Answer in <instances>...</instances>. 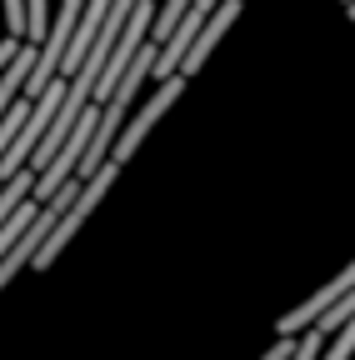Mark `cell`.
Returning a JSON list of instances; mask_svg holds the SVG:
<instances>
[{
    "instance_id": "3957f363",
    "label": "cell",
    "mask_w": 355,
    "mask_h": 360,
    "mask_svg": "<svg viewBox=\"0 0 355 360\" xmlns=\"http://www.w3.org/2000/svg\"><path fill=\"white\" fill-rule=\"evenodd\" d=\"M350 290H355V260L340 270V276H335L330 285H321L310 300H300L295 310H285L280 321H276V335H300V330H316V321H321V315H325L340 295H350Z\"/></svg>"
},
{
    "instance_id": "277c9868",
    "label": "cell",
    "mask_w": 355,
    "mask_h": 360,
    "mask_svg": "<svg viewBox=\"0 0 355 360\" xmlns=\"http://www.w3.org/2000/svg\"><path fill=\"white\" fill-rule=\"evenodd\" d=\"M35 65H40V45H35V40H20V51L6 60V80H0V105H11L15 96H25V85H30Z\"/></svg>"
},
{
    "instance_id": "6da1fadb",
    "label": "cell",
    "mask_w": 355,
    "mask_h": 360,
    "mask_svg": "<svg viewBox=\"0 0 355 360\" xmlns=\"http://www.w3.org/2000/svg\"><path fill=\"white\" fill-rule=\"evenodd\" d=\"M65 96H70V75H56V80L35 96V110H30L25 130L6 146V155H0V175H15V170H25V165H30V155L40 150V141L51 135V125H56V115H60Z\"/></svg>"
},
{
    "instance_id": "9c48e42d",
    "label": "cell",
    "mask_w": 355,
    "mask_h": 360,
    "mask_svg": "<svg viewBox=\"0 0 355 360\" xmlns=\"http://www.w3.org/2000/svg\"><path fill=\"white\" fill-rule=\"evenodd\" d=\"M51 20H56V15H51V0H30V35H25V40L40 45V40L51 35Z\"/></svg>"
},
{
    "instance_id": "4fadbf2b",
    "label": "cell",
    "mask_w": 355,
    "mask_h": 360,
    "mask_svg": "<svg viewBox=\"0 0 355 360\" xmlns=\"http://www.w3.org/2000/svg\"><path fill=\"white\" fill-rule=\"evenodd\" d=\"M340 6H350V0H340Z\"/></svg>"
},
{
    "instance_id": "8992f818",
    "label": "cell",
    "mask_w": 355,
    "mask_h": 360,
    "mask_svg": "<svg viewBox=\"0 0 355 360\" xmlns=\"http://www.w3.org/2000/svg\"><path fill=\"white\" fill-rule=\"evenodd\" d=\"M195 6V0H160V11H155V30H150V40L155 45H165L170 35H175V25L186 20V11Z\"/></svg>"
},
{
    "instance_id": "52a82bcc",
    "label": "cell",
    "mask_w": 355,
    "mask_h": 360,
    "mask_svg": "<svg viewBox=\"0 0 355 360\" xmlns=\"http://www.w3.org/2000/svg\"><path fill=\"white\" fill-rule=\"evenodd\" d=\"M350 321H355V290H350V295H340V300H335V305L321 315V321H316V330H325V335H340Z\"/></svg>"
},
{
    "instance_id": "8fae6325",
    "label": "cell",
    "mask_w": 355,
    "mask_h": 360,
    "mask_svg": "<svg viewBox=\"0 0 355 360\" xmlns=\"http://www.w3.org/2000/svg\"><path fill=\"white\" fill-rule=\"evenodd\" d=\"M321 350H325V330H305L290 360H321Z\"/></svg>"
},
{
    "instance_id": "7a4b0ae2",
    "label": "cell",
    "mask_w": 355,
    "mask_h": 360,
    "mask_svg": "<svg viewBox=\"0 0 355 360\" xmlns=\"http://www.w3.org/2000/svg\"><path fill=\"white\" fill-rule=\"evenodd\" d=\"M186 80L191 75H170V80H155V90H150V101L136 110V115H130L125 120V130H120V141H115V160H130V155H136L141 150V141H146V135L160 125V115L175 105V101H181V90H186Z\"/></svg>"
},
{
    "instance_id": "5b68a950",
    "label": "cell",
    "mask_w": 355,
    "mask_h": 360,
    "mask_svg": "<svg viewBox=\"0 0 355 360\" xmlns=\"http://www.w3.org/2000/svg\"><path fill=\"white\" fill-rule=\"evenodd\" d=\"M40 205H46V200H35V195H30L25 205L6 210V225H0V250H11V245H15V240H20V236L30 231V220L40 215Z\"/></svg>"
},
{
    "instance_id": "7c38bea8",
    "label": "cell",
    "mask_w": 355,
    "mask_h": 360,
    "mask_svg": "<svg viewBox=\"0 0 355 360\" xmlns=\"http://www.w3.org/2000/svg\"><path fill=\"white\" fill-rule=\"evenodd\" d=\"M345 15H350V20H355V0H350V6H345Z\"/></svg>"
},
{
    "instance_id": "30bf717a",
    "label": "cell",
    "mask_w": 355,
    "mask_h": 360,
    "mask_svg": "<svg viewBox=\"0 0 355 360\" xmlns=\"http://www.w3.org/2000/svg\"><path fill=\"white\" fill-rule=\"evenodd\" d=\"M6 25L11 35H30V0H6Z\"/></svg>"
},
{
    "instance_id": "ba28073f",
    "label": "cell",
    "mask_w": 355,
    "mask_h": 360,
    "mask_svg": "<svg viewBox=\"0 0 355 360\" xmlns=\"http://www.w3.org/2000/svg\"><path fill=\"white\" fill-rule=\"evenodd\" d=\"M30 110H35V101H25V96L6 105V125H0V150H6V146L15 141V135L25 130V120H30Z\"/></svg>"
}]
</instances>
